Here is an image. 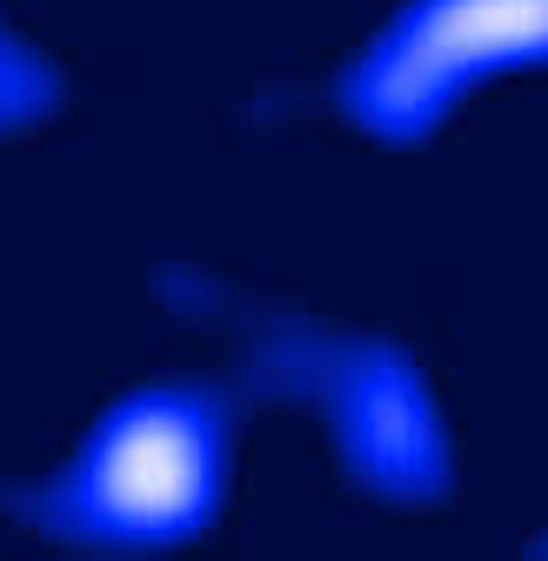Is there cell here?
<instances>
[{"label":"cell","instance_id":"1","mask_svg":"<svg viewBox=\"0 0 548 561\" xmlns=\"http://www.w3.org/2000/svg\"><path fill=\"white\" fill-rule=\"evenodd\" d=\"M228 488V408L201 388L114 401L54 481L21 488V515L101 548H168L215 522Z\"/></svg>","mask_w":548,"mask_h":561},{"label":"cell","instance_id":"2","mask_svg":"<svg viewBox=\"0 0 548 561\" xmlns=\"http://www.w3.org/2000/svg\"><path fill=\"white\" fill-rule=\"evenodd\" d=\"M522 67H548V0H408L341 75V114L408 148Z\"/></svg>","mask_w":548,"mask_h":561},{"label":"cell","instance_id":"3","mask_svg":"<svg viewBox=\"0 0 548 561\" xmlns=\"http://www.w3.org/2000/svg\"><path fill=\"white\" fill-rule=\"evenodd\" d=\"M315 394H334V428L349 448V468L381 495H435L442 488V428L422 401V381L388 347H308Z\"/></svg>","mask_w":548,"mask_h":561},{"label":"cell","instance_id":"4","mask_svg":"<svg viewBox=\"0 0 548 561\" xmlns=\"http://www.w3.org/2000/svg\"><path fill=\"white\" fill-rule=\"evenodd\" d=\"M41 107H47V75L14 41H0V127H14V121H27Z\"/></svg>","mask_w":548,"mask_h":561}]
</instances>
